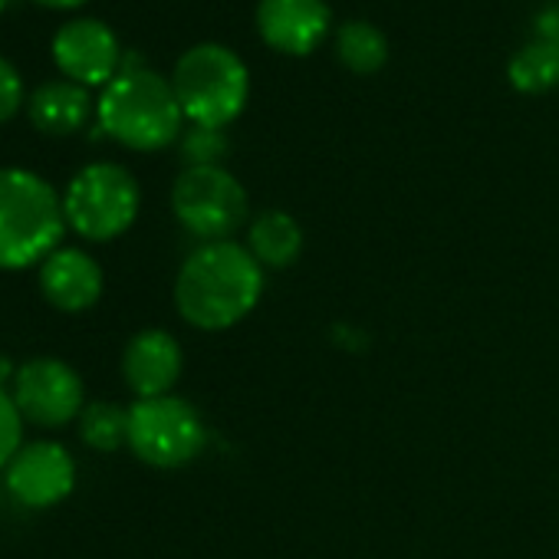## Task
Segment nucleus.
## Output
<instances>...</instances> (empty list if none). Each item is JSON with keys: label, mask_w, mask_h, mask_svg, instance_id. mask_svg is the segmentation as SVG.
Here are the masks:
<instances>
[{"label": "nucleus", "mask_w": 559, "mask_h": 559, "mask_svg": "<svg viewBox=\"0 0 559 559\" xmlns=\"http://www.w3.org/2000/svg\"><path fill=\"white\" fill-rule=\"evenodd\" d=\"M263 294V266L237 240H211L188 253L175 280V307L185 323L221 333L247 320Z\"/></svg>", "instance_id": "obj_1"}, {"label": "nucleus", "mask_w": 559, "mask_h": 559, "mask_svg": "<svg viewBox=\"0 0 559 559\" xmlns=\"http://www.w3.org/2000/svg\"><path fill=\"white\" fill-rule=\"evenodd\" d=\"M99 129L132 152L168 148L181 135V103L171 80L148 67H122L96 103Z\"/></svg>", "instance_id": "obj_2"}, {"label": "nucleus", "mask_w": 559, "mask_h": 559, "mask_svg": "<svg viewBox=\"0 0 559 559\" xmlns=\"http://www.w3.org/2000/svg\"><path fill=\"white\" fill-rule=\"evenodd\" d=\"M63 198L27 168H0V270L44 263L63 240Z\"/></svg>", "instance_id": "obj_3"}, {"label": "nucleus", "mask_w": 559, "mask_h": 559, "mask_svg": "<svg viewBox=\"0 0 559 559\" xmlns=\"http://www.w3.org/2000/svg\"><path fill=\"white\" fill-rule=\"evenodd\" d=\"M175 96L191 126H230L250 96V73L243 60L224 44H198L175 63Z\"/></svg>", "instance_id": "obj_4"}, {"label": "nucleus", "mask_w": 559, "mask_h": 559, "mask_svg": "<svg viewBox=\"0 0 559 559\" xmlns=\"http://www.w3.org/2000/svg\"><path fill=\"white\" fill-rule=\"evenodd\" d=\"M142 191L129 168L116 162H93L73 175L63 194L67 227L86 240L106 243L122 237L139 217Z\"/></svg>", "instance_id": "obj_5"}, {"label": "nucleus", "mask_w": 559, "mask_h": 559, "mask_svg": "<svg viewBox=\"0 0 559 559\" xmlns=\"http://www.w3.org/2000/svg\"><path fill=\"white\" fill-rule=\"evenodd\" d=\"M207 444L198 408L178 395L139 399L129 408V451L148 467H185Z\"/></svg>", "instance_id": "obj_6"}, {"label": "nucleus", "mask_w": 559, "mask_h": 559, "mask_svg": "<svg viewBox=\"0 0 559 559\" xmlns=\"http://www.w3.org/2000/svg\"><path fill=\"white\" fill-rule=\"evenodd\" d=\"M171 211L198 240H230L247 221V191L224 165L185 168L171 188Z\"/></svg>", "instance_id": "obj_7"}, {"label": "nucleus", "mask_w": 559, "mask_h": 559, "mask_svg": "<svg viewBox=\"0 0 559 559\" xmlns=\"http://www.w3.org/2000/svg\"><path fill=\"white\" fill-rule=\"evenodd\" d=\"M83 379L60 359H31L14 376V402L21 415L40 428H63L83 415Z\"/></svg>", "instance_id": "obj_8"}, {"label": "nucleus", "mask_w": 559, "mask_h": 559, "mask_svg": "<svg viewBox=\"0 0 559 559\" xmlns=\"http://www.w3.org/2000/svg\"><path fill=\"white\" fill-rule=\"evenodd\" d=\"M122 47L109 24L96 17H73L53 37L57 70L80 86H109L122 70Z\"/></svg>", "instance_id": "obj_9"}, {"label": "nucleus", "mask_w": 559, "mask_h": 559, "mask_svg": "<svg viewBox=\"0 0 559 559\" xmlns=\"http://www.w3.org/2000/svg\"><path fill=\"white\" fill-rule=\"evenodd\" d=\"M4 474H8V490L31 510L57 507L76 487V461L57 441H37L21 448Z\"/></svg>", "instance_id": "obj_10"}, {"label": "nucleus", "mask_w": 559, "mask_h": 559, "mask_svg": "<svg viewBox=\"0 0 559 559\" xmlns=\"http://www.w3.org/2000/svg\"><path fill=\"white\" fill-rule=\"evenodd\" d=\"M333 27V11L326 0H260L257 31L266 47L307 57L313 53Z\"/></svg>", "instance_id": "obj_11"}, {"label": "nucleus", "mask_w": 559, "mask_h": 559, "mask_svg": "<svg viewBox=\"0 0 559 559\" xmlns=\"http://www.w3.org/2000/svg\"><path fill=\"white\" fill-rule=\"evenodd\" d=\"M181 369H185L181 346L165 330L135 333L122 353V379L139 399L171 395L175 382L181 379Z\"/></svg>", "instance_id": "obj_12"}, {"label": "nucleus", "mask_w": 559, "mask_h": 559, "mask_svg": "<svg viewBox=\"0 0 559 559\" xmlns=\"http://www.w3.org/2000/svg\"><path fill=\"white\" fill-rule=\"evenodd\" d=\"M40 294L63 313H83L103 297V270L80 247H57L40 263Z\"/></svg>", "instance_id": "obj_13"}, {"label": "nucleus", "mask_w": 559, "mask_h": 559, "mask_svg": "<svg viewBox=\"0 0 559 559\" xmlns=\"http://www.w3.org/2000/svg\"><path fill=\"white\" fill-rule=\"evenodd\" d=\"M93 109L96 106H93L90 90L70 80H53V83L37 86L27 103V116L34 129L44 135H73L86 129V122L93 119Z\"/></svg>", "instance_id": "obj_14"}, {"label": "nucleus", "mask_w": 559, "mask_h": 559, "mask_svg": "<svg viewBox=\"0 0 559 559\" xmlns=\"http://www.w3.org/2000/svg\"><path fill=\"white\" fill-rule=\"evenodd\" d=\"M247 250L260 266L287 270L304 253V227L287 211H263L247 230Z\"/></svg>", "instance_id": "obj_15"}, {"label": "nucleus", "mask_w": 559, "mask_h": 559, "mask_svg": "<svg viewBox=\"0 0 559 559\" xmlns=\"http://www.w3.org/2000/svg\"><path fill=\"white\" fill-rule=\"evenodd\" d=\"M336 53L353 73L372 76L389 63V40L369 21H349L336 34Z\"/></svg>", "instance_id": "obj_16"}, {"label": "nucleus", "mask_w": 559, "mask_h": 559, "mask_svg": "<svg viewBox=\"0 0 559 559\" xmlns=\"http://www.w3.org/2000/svg\"><path fill=\"white\" fill-rule=\"evenodd\" d=\"M507 76H510L513 90H520V93H530V96L546 93V90L559 86V50L543 40H530L510 57Z\"/></svg>", "instance_id": "obj_17"}, {"label": "nucleus", "mask_w": 559, "mask_h": 559, "mask_svg": "<svg viewBox=\"0 0 559 559\" xmlns=\"http://www.w3.org/2000/svg\"><path fill=\"white\" fill-rule=\"evenodd\" d=\"M80 438L93 451H119L129 444V408H119L112 402H93L80 415Z\"/></svg>", "instance_id": "obj_18"}, {"label": "nucleus", "mask_w": 559, "mask_h": 559, "mask_svg": "<svg viewBox=\"0 0 559 559\" xmlns=\"http://www.w3.org/2000/svg\"><path fill=\"white\" fill-rule=\"evenodd\" d=\"M230 152V142L224 135V129H211V126H191L181 135V158L188 162V168H211L221 165Z\"/></svg>", "instance_id": "obj_19"}, {"label": "nucleus", "mask_w": 559, "mask_h": 559, "mask_svg": "<svg viewBox=\"0 0 559 559\" xmlns=\"http://www.w3.org/2000/svg\"><path fill=\"white\" fill-rule=\"evenodd\" d=\"M21 441H24V415L14 395L0 389V471H8V464L17 457Z\"/></svg>", "instance_id": "obj_20"}, {"label": "nucleus", "mask_w": 559, "mask_h": 559, "mask_svg": "<svg viewBox=\"0 0 559 559\" xmlns=\"http://www.w3.org/2000/svg\"><path fill=\"white\" fill-rule=\"evenodd\" d=\"M24 106V80L11 60L0 57V122H11Z\"/></svg>", "instance_id": "obj_21"}, {"label": "nucleus", "mask_w": 559, "mask_h": 559, "mask_svg": "<svg viewBox=\"0 0 559 559\" xmlns=\"http://www.w3.org/2000/svg\"><path fill=\"white\" fill-rule=\"evenodd\" d=\"M536 40H543V44L559 50V4H549V8L539 11V17H536Z\"/></svg>", "instance_id": "obj_22"}, {"label": "nucleus", "mask_w": 559, "mask_h": 559, "mask_svg": "<svg viewBox=\"0 0 559 559\" xmlns=\"http://www.w3.org/2000/svg\"><path fill=\"white\" fill-rule=\"evenodd\" d=\"M40 8H50V11H73V8H83L86 0H34Z\"/></svg>", "instance_id": "obj_23"}, {"label": "nucleus", "mask_w": 559, "mask_h": 559, "mask_svg": "<svg viewBox=\"0 0 559 559\" xmlns=\"http://www.w3.org/2000/svg\"><path fill=\"white\" fill-rule=\"evenodd\" d=\"M11 372H14V369H11V362H8V359H0V382L11 379Z\"/></svg>", "instance_id": "obj_24"}, {"label": "nucleus", "mask_w": 559, "mask_h": 559, "mask_svg": "<svg viewBox=\"0 0 559 559\" xmlns=\"http://www.w3.org/2000/svg\"><path fill=\"white\" fill-rule=\"evenodd\" d=\"M8 8H11V0H0V14H4Z\"/></svg>", "instance_id": "obj_25"}]
</instances>
